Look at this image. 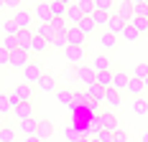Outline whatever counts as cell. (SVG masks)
<instances>
[{
  "mask_svg": "<svg viewBox=\"0 0 148 142\" xmlns=\"http://www.w3.org/2000/svg\"><path fill=\"white\" fill-rule=\"evenodd\" d=\"M64 58H66L69 64H74V69H77V66L84 64V48H79V46H66V48H64Z\"/></svg>",
  "mask_w": 148,
  "mask_h": 142,
  "instance_id": "cell-1",
  "label": "cell"
},
{
  "mask_svg": "<svg viewBox=\"0 0 148 142\" xmlns=\"http://www.w3.org/2000/svg\"><path fill=\"white\" fill-rule=\"evenodd\" d=\"M74 76H77L84 86H89V84H95V76H97V74L92 71V66H84V64H82V66L74 69Z\"/></svg>",
  "mask_w": 148,
  "mask_h": 142,
  "instance_id": "cell-2",
  "label": "cell"
},
{
  "mask_svg": "<svg viewBox=\"0 0 148 142\" xmlns=\"http://www.w3.org/2000/svg\"><path fill=\"white\" fill-rule=\"evenodd\" d=\"M13 20H15V26H18L21 30H28L31 23H33V13H31V10H26V8H21V10L13 15Z\"/></svg>",
  "mask_w": 148,
  "mask_h": 142,
  "instance_id": "cell-3",
  "label": "cell"
},
{
  "mask_svg": "<svg viewBox=\"0 0 148 142\" xmlns=\"http://www.w3.org/2000/svg\"><path fill=\"white\" fill-rule=\"evenodd\" d=\"M84 38H87V36L77 28V26H69V28H66V43H69V46H79V48H84Z\"/></svg>",
  "mask_w": 148,
  "mask_h": 142,
  "instance_id": "cell-4",
  "label": "cell"
},
{
  "mask_svg": "<svg viewBox=\"0 0 148 142\" xmlns=\"http://www.w3.org/2000/svg\"><path fill=\"white\" fill-rule=\"evenodd\" d=\"M115 15L123 18L125 23H130V20H133V3H130V0H120L118 5H115Z\"/></svg>",
  "mask_w": 148,
  "mask_h": 142,
  "instance_id": "cell-5",
  "label": "cell"
},
{
  "mask_svg": "<svg viewBox=\"0 0 148 142\" xmlns=\"http://www.w3.org/2000/svg\"><path fill=\"white\" fill-rule=\"evenodd\" d=\"M41 76H44V74H41V66H38V64H28V66L23 69V81H26V84H38Z\"/></svg>",
  "mask_w": 148,
  "mask_h": 142,
  "instance_id": "cell-6",
  "label": "cell"
},
{
  "mask_svg": "<svg viewBox=\"0 0 148 142\" xmlns=\"http://www.w3.org/2000/svg\"><path fill=\"white\" fill-rule=\"evenodd\" d=\"M31 13L36 15V18H38V23H44V26L51 23V8H49V3H38Z\"/></svg>",
  "mask_w": 148,
  "mask_h": 142,
  "instance_id": "cell-7",
  "label": "cell"
},
{
  "mask_svg": "<svg viewBox=\"0 0 148 142\" xmlns=\"http://www.w3.org/2000/svg\"><path fill=\"white\" fill-rule=\"evenodd\" d=\"M125 26H128V23L112 13V15H110V20H107V26H105V30H107V33H112V36H120V33L125 30Z\"/></svg>",
  "mask_w": 148,
  "mask_h": 142,
  "instance_id": "cell-8",
  "label": "cell"
},
{
  "mask_svg": "<svg viewBox=\"0 0 148 142\" xmlns=\"http://www.w3.org/2000/svg\"><path fill=\"white\" fill-rule=\"evenodd\" d=\"M13 114L18 117V122L31 119V117H33V104H31V101H21V104H15V107H13Z\"/></svg>",
  "mask_w": 148,
  "mask_h": 142,
  "instance_id": "cell-9",
  "label": "cell"
},
{
  "mask_svg": "<svg viewBox=\"0 0 148 142\" xmlns=\"http://www.w3.org/2000/svg\"><path fill=\"white\" fill-rule=\"evenodd\" d=\"M18 129H21V135L23 137H36V129H38V119H23V122H18Z\"/></svg>",
  "mask_w": 148,
  "mask_h": 142,
  "instance_id": "cell-10",
  "label": "cell"
},
{
  "mask_svg": "<svg viewBox=\"0 0 148 142\" xmlns=\"http://www.w3.org/2000/svg\"><path fill=\"white\" fill-rule=\"evenodd\" d=\"M100 122H102L105 132H115V129H120L118 127V117H115L112 112H100Z\"/></svg>",
  "mask_w": 148,
  "mask_h": 142,
  "instance_id": "cell-11",
  "label": "cell"
},
{
  "mask_svg": "<svg viewBox=\"0 0 148 142\" xmlns=\"http://www.w3.org/2000/svg\"><path fill=\"white\" fill-rule=\"evenodd\" d=\"M31 61H28V53L26 51H21V48H15L13 53H10V66H15V69H26Z\"/></svg>",
  "mask_w": 148,
  "mask_h": 142,
  "instance_id": "cell-12",
  "label": "cell"
},
{
  "mask_svg": "<svg viewBox=\"0 0 148 142\" xmlns=\"http://www.w3.org/2000/svg\"><path fill=\"white\" fill-rule=\"evenodd\" d=\"M84 91H87V97L95 101V104H105V89H102V86L89 84V86H84Z\"/></svg>",
  "mask_w": 148,
  "mask_h": 142,
  "instance_id": "cell-13",
  "label": "cell"
},
{
  "mask_svg": "<svg viewBox=\"0 0 148 142\" xmlns=\"http://www.w3.org/2000/svg\"><path fill=\"white\" fill-rule=\"evenodd\" d=\"M128 81H130V76L125 74V71H112V89H118V91H128Z\"/></svg>",
  "mask_w": 148,
  "mask_h": 142,
  "instance_id": "cell-14",
  "label": "cell"
},
{
  "mask_svg": "<svg viewBox=\"0 0 148 142\" xmlns=\"http://www.w3.org/2000/svg\"><path fill=\"white\" fill-rule=\"evenodd\" d=\"M15 38H18V48H21V51H26V53H31V41H33V30H21V33H18V36H15Z\"/></svg>",
  "mask_w": 148,
  "mask_h": 142,
  "instance_id": "cell-15",
  "label": "cell"
},
{
  "mask_svg": "<svg viewBox=\"0 0 148 142\" xmlns=\"http://www.w3.org/2000/svg\"><path fill=\"white\" fill-rule=\"evenodd\" d=\"M51 135H54V124H51L49 119H38V129H36V137L46 142L49 137H51Z\"/></svg>",
  "mask_w": 148,
  "mask_h": 142,
  "instance_id": "cell-16",
  "label": "cell"
},
{
  "mask_svg": "<svg viewBox=\"0 0 148 142\" xmlns=\"http://www.w3.org/2000/svg\"><path fill=\"white\" fill-rule=\"evenodd\" d=\"M92 71H95V74H102V71H110V58L105 56V53H97V56L92 58Z\"/></svg>",
  "mask_w": 148,
  "mask_h": 142,
  "instance_id": "cell-17",
  "label": "cell"
},
{
  "mask_svg": "<svg viewBox=\"0 0 148 142\" xmlns=\"http://www.w3.org/2000/svg\"><path fill=\"white\" fill-rule=\"evenodd\" d=\"M15 97L21 101H31V97H33V86L31 84H26V81H21V84L15 86V91H13Z\"/></svg>",
  "mask_w": 148,
  "mask_h": 142,
  "instance_id": "cell-18",
  "label": "cell"
},
{
  "mask_svg": "<svg viewBox=\"0 0 148 142\" xmlns=\"http://www.w3.org/2000/svg\"><path fill=\"white\" fill-rule=\"evenodd\" d=\"M49 48H51V41H46L41 36H33V41H31V51L33 53H46Z\"/></svg>",
  "mask_w": 148,
  "mask_h": 142,
  "instance_id": "cell-19",
  "label": "cell"
},
{
  "mask_svg": "<svg viewBox=\"0 0 148 142\" xmlns=\"http://www.w3.org/2000/svg\"><path fill=\"white\" fill-rule=\"evenodd\" d=\"M84 104H92V99H89L87 97V91H74L72 94V104H69V107H72V109H79V107H84Z\"/></svg>",
  "mask_w": 148,
  "mask_h": 142,
  "instance_id": "cell-20",
  "label": "cell"
},
{
  "mask_svg": "<svg viewBox=\"0 0 148 142\" xmlns=\"http://www.w3.org/2000/svg\"><path fill=\"white\" fill-rule=\"evenodd\" d=\"M77 28L82 30V33H84V36H92V33H95V28H97V26H95V20H92V15H82V20H79V23H77Z\"/></svg>",
  "mask_w": 148,
  "mask_h": 142,
  "instance_id": "cell-21",
  "label": "cell"
},
{
  "mask_svg": "<svg viewBox=\"0 0 148 142\" xmlns=\"http://www.w3.org/2000/svg\"><path fill=\"white\" fill-rule=\"evenodd\" d=\"M38 89H41V91H56V89H59V86H56V81H54V76H49V74H44V76H41V79H38Z\"/></svg>",
  "mask_w": 148,
  "mask_h": 142,
  "instance_id": "cell-22",
  "label": "cell"
},
{
  "mask_svg": "<svg viewBox=\"0 0 148 142\" xmlns=\"http://www.w3.org/2000/svg\"><path fill=\"white\" fill-rule=\"evenodd\" d=\"M49 8H51V18H64V20H66V8H69V5H61L56 0H51Z\"/></svg>",
  "mask_w": 148,
  "mask_h": 142,
  "instance_id": "cell-23",
  "label": "cell"
},
{
  "mask_svg": "<svg viewBox=\"0 0 148 142\" xmlns=\"http://www.w3.org/2000/svg\"><path fill=\"white\" fill-rule=\"evenodd\" d=\"M105 104H110V107H120V91L118 89H105Z\"/></svg>",
  "mask_w": 148,
  "mask_h": 142,
  "instance_id": "cell-24",
  "label": "cell"
},
{
  "mask_svg": "<svg viewBox=\"0 0 148 142\" xmlns=\"http://www.w3.org/2000/svg\"><path fill=\"white\" fill-rule=\"evenodd\" d=\"M100 46H102L105 51L115 48V46H118V36H112V33H107V30H105L102 36H100Z\"/></svg>",
  "mask_w": 148,
  "mask_h": 142,
  "instance_id": "cell-25",
  "label": "cell"
},
{
  "mask_svg": "<svg viewBox=\"0 0 148 142\" xmlns=\"http://www.w3.org/2000/svg\"><path fill=\"white\" fill-rule=\"evenodd\" d=\"M95 84L102 86V89H110V86H112V71H102V74H97V76H95Z\"/></svg>",
  "mask_w": 148,
  "mask_h": 142,
  "instance_id": "cell-26",
  "label": "cell"
},
{
  "mask_svg": "<svg viewBox=\"0 0 148 142\" xmlns=\"http://www.w3.org/2000/svg\"><path fill=\"white\" fill-rule=\"evenodd\" d=\"M128 91H130L133 97H140V94L146 91V84H143L140 79H133V76H130V81H128Z\"/></svg>",
  "mask_w": 148,
  "mask_h": 142,
  "instance_id": "cell-27",
  "label": "cell"
},
{
  "mask_svg": "<svg viewBox=\"0 0 148 142\" xmlns=\"http://www.w3.org/2000/svg\"><path fill=\"white\" fill-rule=\"evenodd\" d=\"M31 30H33V36H41V38H46V41H51V38H54L51 26H44V23H38L36 28H31Z\"/></svg>",
  "mask_w": 148,
  "mask_h": 142,
  "instance_id": "cell-28",
  "label": "cell"
},
{
  "mask_svg": "<svg viewBox=\"0 0 148 142\" xmlns=\"http://www.w3.org/2000/svg\"><path fill=\"white\" fill-rule=\"evenodd\" d=\"M66 20H69V23H72V26H77V23H79V20H82V10H79V8H77V5H69V8H66Z\"/></svg>",
  "mask_w": 148,
  "mask_h": 142,
  "instance_id": "cell-29",
  "label": "cell"
},
{
  "mask_svg": "<svg viewBox=\"0 0 148 142\" xmlns=\"http://www.w3.org/2000/svg\"><path fill=\"white\" fill-rule=\"evenodd\" d=\"M130 107H133V112H135V114H140V117H143V114H148V101L143 99V97H135Z\"/></svg>",
  "mask_w": 148,
  "mask_h": 142,
  "instance_id": "cell-30",
  "label": "cell"
},
{
  "mask_svg": "<svg viewBox=\"0 0 148 142\" xmlns=\"http://www.w3.org/2000/svg\"><path fill=\"white\" fill-rule=\"evenodd\" d=\"M74 5L82 10V15H92L95 13V0H77Z\"/></svg>",
  "mask_w": 148,
  "mask_h": 142,
  "instance_id": "cell-31",
  "label": "cell"
},
{
  "mask_svg": "<svg viewBox=\"0 0 148 142\" xmlns=\"http://www.w3.org/2000/svg\"><path fill=\"white\" fill-rule=\"evenodd\" d=\"M120 36H123V38H125V41H130V43H135V41H138V38H140V33H138V30H135L133 26H130V23H128V26H125V30H123V33H120Z\"/></svg>",
  "mask_w": 148,
  "mask_h": 142,
  "instance_id": "cell-32",
  "label": "cell"
},
{
  "mask_svg": "<svg viewBox=\"0 0 148 142\" xmlns=\"http://www.w3.org/2000/svg\"><path fill=\"white\" fill-rule=\"evenodd\" d=\"M54 94H56V101H59V104H72V94L74 91H69V89H56Z\"/></svg>",
  "mask_w": 148,
  "mask_h": 142,
  "instance_id": "cell-33",
  "label": "cell"
},
{
  "mask_svg": "<svg viewBox=\"0 0 148 142\" xmlns=\"http://www.w3.org/2000/svg\"><path fill=\"white\" fill-rule=\"evenodd\" d=\"M110 15H112V13H105V10H95V13H92V20H95V26H107Z\"/></svg>",
  "mask_w": 148,
  "mask_h": 142,
  "instance_id": "cell-34",
  "label": "cell"
},
{
  "mask_svg": "<svg viewBox=\"0 0 148 142\" xmlns=\"http://www.w3.org/2000/svg\"><path fill=\"white\" fill-rule=\"evenodd\" d=\"M130 26H133V28L138 30V33H148V18H135V15H133Z\"/></svg>",
  "mask_w": 148,
  "mask_h": 142,
  "instance_id": "cell-35",
  "label": "cell"
},
{
  "mask_svg": "<svg viewBox=\"0 0 148 142\" xmlns=\"http://www.w3.org/2000/svg\"><path fill=\"white\" fill-rule=\"evenodd\" d=\"M49 26H51V30H54V33H64V30L69 28L64 18H51V23H49Z\"/></svg>",
  "mask_w": 148,
  "mask_h": 142,
  "instance_id": "cell-36",
  "label": "cell"
},
{
  "mask_svg": "<svg viewBox=\"0 0 148 142\" xmlns=\"http://www.w3.org/2000/svg\"><path fill=\"white\" fill-rule=\"evenodd\" d=\"M51 46H54V48H66V46H69V43H66V30H64V33H54Z\"/></svg>",
  "mask_w": 148,
  "mask_h": 142,
  "instance_id": "cell-37",
  "label": "cell"
},
{
  "mask_svg": "<svg viewBox=\"0 0 148 142\" xmlns=\"http://www.w3.org/2000/svg\"><path fill=\"white\" fill-rule=\"evenodd\" d=\"M115 8V0H95V10H105V13H112Z\"/></svg>",
  "mask_w": 148,
  "mask_h": 142,
  "instance_id": "cell-38",
  "label": "cell"
},
{
  "mask_svg": "<svg viewBox=\"0 0 148 142\" xmlns=\"http://www.w3.org/2000/svg\"><path fill=\"white\" fill-rule=\"evenodd\" d=\"M3 48H5L8 53H13L15 48H18V38H15V36H5V38H3Z\"/></svg>",
  "mask_w": 148,
  "mask_h": 142,
  "instance_id": "cell-39",
  "label": "cell"
},
{
  "mask_svg": "<svg viewBox=\"0 0 148 142\" xmlns=\"http://www.w3.org/2000/svg\"><path fill=\"white\" fill-rule=\"evenodd\" d=\"M146 76H148V64L143 61V64H138V66L133 69V79H140V81H143Z\"/></svg>",
  "mask_w": 148,
  "mask_h": 142,
  "instance_id": "cell-40",
  "label": "cell"
},
{
  "mask_svg": "<svg viewBox=\"0 0 148 142\" xmlns=\"http://www.w3.org/2000/svg\"><path fill=\"white\" fill-rule=\"evenodd\" d=\"M0 142H15V129L13 127H3L0 129Z\"/></svg>",
  "mask_w": 148,
  "mask_h": 142,
  "instance_id": "cell-41",
  "label": "cell"
},
{
  "mask_svg": "<svg viewBox=\"0 0 148 142\" xmlns=\"http://www.w3.org/2000/svg\"><path fill=\"white\" fill-rule=\"evenodd\" d=\"M3 26H5V36H18V33H21V28L15 26V20H13V18H8Z\"/></svg>",
  "mask_w": 148,
  "mask_h": 142,
  "instance_id": "cell-42",
  "label": "cell"
},
{
  "mask_svg": "<svg viewBox=\"0 0 148 142\" xmlns=\"http://www.w3.org/2000/svg\"><path fill=\"white\" fill-rule=\"evenodd\" d=\"M8 112H13V107L8 101V94H0V117H5Z\"/></svg>",
  "mask_w": 148,
  "mask_h": 142,
  "instance_id": "cell-43",
  "label": "cell"
},
{
  "mask_svg": "<svg viewBox=\"0 0 148 142\" xmlns=\"http://www.w3.org/2000/svg\"><path fill=\"white\" fill-rule=\"evenodd\" d=\"M133 15H135V18H148V5H146V3L133 5Z\"/></svg>",
  "mask_w": 148,
  "mask_h": 142,
  "instance_id": "cell-44",
  "label": "cell"
},
{
  "mask_svg": "<svg viewBox=\"0 0 148 142\" xmlns=\"http://www.w3.org/2000/svg\"><path fill=\"white\" fill-rule=\"evenodd\" d=\"M112 142H128V132L125 129H115L112 132Z\"/></svg>",
  "mask_w": 148,
  "mask_h": 142,
  "instance_id": "cell-45",
  "label": "cell"
},
{
  "mask_svg": "<svg viewBox=\"0 0 148 142\" xmlns=\"http://www.w3.org/2000/svg\"><path fill=\"white\" fill-rule=\"evenodd\" d=\"M97 140H100V142H112V132H105V129H100V132H97Z\"/></svg>",
  "mask_w": 148,
  "mask_h": 142,
  "instance_id": "cell-46",
  "label": "cell"
},
{
  "mask_svg": "<svg viewBox=\"0 0 148 142\" xmlns=\"http://www.w3.org/2000/svg\"><path fill=\"white\" fill-rule=\"evenodd\" d=\"M3 64H10V53L0 46V66H3Z\"/></svg>",
  "mask_w": 148,
  "mask_h": 142,
  "instance_id": "cell-47",
  "label": "cell"
},
{
  "mask_svg": "<svg viewBox=\"0 0 148 142\" xmlns=\"http://www.w3.org/2000/svg\"><path fill=\"white\" fill-rule=\"evenodd\" d=\"M5 8H10V10H21V0H5Z\"/></svg>",
  "mask_w": 148,
  "mask_h": 142,
  "instance_id": "cell-48",
  "label": "cell"
},
{
  "mask_svg": "<svg viewBox=\"0 0 148 142\" xmlns=\"http://www.w3.org/2000/svg\"><path fill=\"white\" fill-rule=\"evenodd\" d=\"M23 142H44V140H38V137H23Z\"/></svg>",
  "mask_w": 148,
  "mask_h": 142,
  "instance_id": "cell-49",
  "label": "cell"
},
{
  "mask_svg": "<svg viewBox=\"0 0 148 142\" xmlns=\"http://www.w3.org/2000/svg\"><path fill=\"white\" fill-rule=\"evenodd\" d=\"M56 3H61V5H72V0H56Z\"/></svg>",
  "mask_w": 148,
  "mask_h": 142,
  "instance_id": "cell-50",
  "label": "cell"
},
{
  "mask_svg": "<svg viewBox=\"0 0 148 142\" xmlns=\"http://www.w3.org/2000/svg\"><path fill=\"white\" fill-rule=\"evenodd\" d=\"M74 142H89V140H87V137H77Z\"/></svg>",
  "mask_w": 148,
  "mask_h": 142,
  "instance_id": "cell-51",
  "label": "cell"
},
{
  "mask_svg": "<svg viewBox=\"0 0 148 142\" xmlns=\"http://www.w3.org/2000/svg\"><path fill=\"white\" fill-rule=\"evenodd\" d=\"M130 3H133V5H140V3H146V0H130Z\"/></svg>",
  "mask_w": 148,
  "mask_h": 142,
  "instance_id": "cell-52",
  "label": "cell"
},
{
  "mask_svg": "<svg viewBox=\"0 0 148 142\" xmlns=\"http://www.w3.org/2000/svg\"><path fill=\"white\" fill-rule=\"evenodd\" d=\"M140 142H148V132H143V140H140Z\"/></svg>",
  "mask_w": 148,
  "mask_h": 142,
  "instance_id": "cell-53",
  "label": "cell"
},
{
  "mask_svg": "<svg viewBox=\"0 0 148 142\" xmlns=\"http://www.w3.org/2000/svg\"><path fill=\"white\" fill-rule=\"evenodd\" d=\"M143 84H146V89H148V76H146V79H143Z\"/></svg>",
  "mask_w": 148,
  "mask_h": 142,
  "instance_id": "cell-54",
  "label": "cell"
},
{
  "mask_svg": "<svg viewBox=\"0 0 148 142\" xmlns=\"http://www.w3.org/2000/svg\"><path fill=\"white\" fill-rule=\"evenodd\" d=\"M0 8H5V0H0Z\"/></svg>",
  "mask_w": 148,
  "mask_h": 142,
  "instance_id": "cell-55",
  "label": "cell"
},
{
  "mask_svg": "<svg viewBox=\"0 0 148 142\" xmlns=\"http://www.w3.org/2000/svg\"><path fill=\"white\" fill-rule=\"evenodd\" d=\"M3 127H5V124H3V117H0V129H3Z\"/></svg>",
  "mask_w": 148,
  "mask_h": 142,
  "instance_id": "cell-56",
  "label": "cell"
},
{
  "mask_svg": "<svg viewBox=\"0 0 148 142\" xmlns=\"http://www.w3.org/2000/svg\"><path fill=\"white\" fill-rule=\"evenodd\" d=\"M89 142H100V140H89Z\"/></svg>",
  "mask_w": 148,
  "mask_h": 142,
  "instance_id": "cell-57",
  "label": "cell"
},
{
  "mask_svg": "<svg viewBox=\"0 0 148 142\" xmlns=\"http://www.w3.org/2000/svg\"><path fill=\"white\" fill-rule=\"evenodd\" d=\"M146 5H148V0H146Z\"/></svg>",
  "mask_w": 148,
  "mask_h": 142,
  "instance_id": "cell-58",
  "label": "cell"
},
{
  "mask_svg": "<svg viewBox=\"0 0 148 142\" xmlns=\"http://www.w3.org/2000/svg\"><path fill=\"white\" fill-rule=\"evenodd\" d=\"M146 36H148V33H146Z\"/></svg>",
  "mask_w": 148,
  "mask_h": 142,
  "instance_id": "cell-59",
  "label": "cell"
},
{
  "mask_svg": "<svg viewBox=\"0 0 148 142\" xmlns=\"http://www.w3.org/2000/svg\"><path fill=\"white\" fill-rule=\"evenodd\" d=\"M146 117H148V114H146Z\"/></svg>",
  "mask_w": 148,
  "mask_h": 142,
  "instance_id": "cell-60",
  "label": "cell"
}]
</instances>
